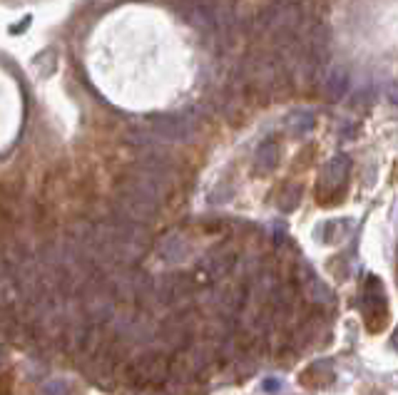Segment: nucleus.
Returning a JSON list of instances; mask_svg holds the SVG:
<instances>
[{
	"label": "nucleus",
	"mask_w": 398,
	"mask_h": 395,
	"mask_svg": "<svg viewBox=\"0 0 398 395\" xmlns=\"http://www.w3.org/2000/svg\"><path fill=\"white\" fill-rule=\"evenodd\" d=\"M314 125H317V117H314L312 110H294L284 120L286 132H289V134H294V137H302V134L312 132Z\"/></svg>",
	"instance_id": "0eeeda50"
},
{
	"label": "nucleus",
	"mask_w": 398,
	"mask_h": 395,
	"mask_svg": "<svg viewBox=\"0 0 398 395\" xmlns=\"http://www.w3.org/2000/svg\"><path fill=\"white\" fill-rule=\"evenodd\" d=\"M386 95H388V100H391L393 105H398V82H393V85H388Z\"/></svg>",
	"instance_id": "4468645a"
},
{
	"label": "nucleus",
	"mask_w": 398,
	"mask_h": 395,
	"mask_svg": "<svg viewBox=\"0 0 398 395\" xmlns=\"http://www.w3.org/2000/svg\"><path fill=\"white\" fill-rule=\"evenodd\" d=\"M187 241L182 236H169L167 244L162 246V256H167L169 261H182L187 256Z\"/></svg>",
	"instance_id": "9d476101"
},
{
	"label": "nucleus",
	"mask_w": 398,
	"mask_h": 395,
	"mask_svg": "<svg viewBox=\"0 0 398 395\" xmlns=\"http://www.w3.org/2000/svg\"><path fill=\"white\" fill-rule=\"evenodd\" d=\"M391 345L398 350V326H396V331H393V336H391Z\"/></svg>",
	"instance_id": "2eb2a0df"
},
{
	"label": "nucleus",
	"mask_w": 398,
	"mask_h": 395,
	"mask_svg": "<svg viewBox=\"0 0 398 395\" xmlns=\"http://www.w3.org/2000/svg\"><path fill=\"white\" fill-rule=\"evenodd\" d=\"M324 90H326V95L334 97V100H343V95H346V90H348V75L343 70L329 72L326 80H324Z\"/></svg>",
	"instance_id": "1a4fd4ad"
},
{
	"label": "nucleus",
	"mask_w": 398,
	"mask_h": 395,
	"mask_svg": "<svg viewBox=\"0 0 398 395\" xmlns=\"http://www.w3.org/2000/svg\"><path fill=\"white\" fill-rule=\"evenodd\" d=\"M234 263H237L234 253L220 248V251H212L210 256L202 261V269H205V274L210 276L212 281H217V279H224V276L234 269Z\"/></svg>",
	"instance_id": "39448f33"
},
{
	"label": "nucleus",
	"mask_w": 398,
	"mask_h": 395,
	"mask_svg": "<svg viewBox=\"0 0 398 395\" xmlns=\"http://www.w3.org/2000/svg\"><path fill=\"white\" fill-rule=\"evenodd\" d=\"M281 159V147L274 142V139H266L254 154V169L256 174H266V172H274L276 164Z\"/></svg>",
	"instance_id": "423d86ee"
},
{
	"label": "nucleus",
	"mask_w": 398,
	"mask_h": 395,
	"mask_svg": "<svg viewBox=\"0 0 398 395\" xmlns=\"http://www.w3.org/2000/svg\"><path fill=\"white\" fill-rule=\"evenodd\" d=\"M215 306L222 316H237V314H244V306H246V291L234 289V286H224L215 294Z\"/></svg>",
	"instance_id": "20e7f679"
},
{
	"label": "nucleus",
	"mask_w": 398,
	"mask_h": 395,
	"mask_svg": "<svg viewBox=\"0 0 398 395\" xmlns=\"http://www.w3.org/2000/svg\"><path fill=\"white\" fill-rule=\"evenodd\" d=\"M299 202H302V187H299V184H291V187H286L284 192H281L279 209L281 212H294V209L299 207Z\"/></svg>",
	"instance_id": "9b49d317"
},
{
	"label": "nucleus",
	"mask_w": 398,
	"mask_h": 395,
	"mask_svg": "<svg viewBox=\"0 0 398 395\" xmlns=\"http://www.w3.org/2000/svg\"><path fill=\"white\" fill-rule=\"evenodd\" d=\"M361 309H363V321L371 331L381 328L386 324V296H383V286L376 276H368L366 286L361 294Z\"/></svg>",
	"instance_id": "f03ea898"
},
{
	"label": "nucleus",
	"mask_w": 398,
	"mask_h": 395,
	"mask_svg": "<svg viewBox=\"0 0 398 395\" xmlns=\"http://www.w3.org/2000/svg\"><path fill=\"white\" fill-rule=\"evenodd\" d=\"M239 75L244 85L259 87V90H274V87L284 80V75H289V72H286L284 62H281V57L276 55V52L259 50V52H251V55H246L244 60H241Z\"/></svg>",
	"instance_id": "f257e3e1"
},
{
	"label": "nucleus",
	"mask_w": 398,
	"mask_h": 395,
	"mask_svg": "<svg viewBox=\"0 0 398 395\" xmlns=\"http://www.w3.org/2000/svg\"><path fill=\"white\" fill-rule=\"evenodd\" d=\"M261 388H264L266 393H279L281 380H276V378H264V383H261Z\"/></svg>",
	"instance_id": "ddd939ff"
},
{
	"label": "nucleus",
	"mask_w": 398,
	"mask_h": 395,
	"mask_svg": "<svg viewBox=\"0 0 398 395\" xmlns=\"http://www.w3.org/2000/svg\"><path fill=\"white\" fill-rule=\"evenodd\" d=\"M373 102V95H371V90H366V92H358L356 97H351V105L353 107H368Z\"/></svg>",
	"instance_id": "f8f14e48"
},
{
	"label": "nucleus",
	"mask_w": 398,
	"mask_h": 395,
	"mask_svg": "<svg viewBox=\"0 0 398 395\" xmlns=\"http://www.w3.org/2000/svg\"><path fill=\"white\" fill-rule=\"evenodd\" d=\"M348 169H351V159H348L346 154H336L334 159H329L322 172L324 192H339V189L343 187V182H346Z\"/></svg>",
	"instance_id": "7ed1b4c3"
},
{
	"label": "nucleus",
	"mask_w": 398,
	"mask_h": 395,
	"mask_svg": "<svg viewBox=\"0 0 398 395\" xmlns=\"http://www.w3.org/2000/svg\"><path fill=\"white\" fill-rule=\"evenodd\" d=\"M304 296H307L309 301H314V304H331V299H334L329 286L322 284L314 274L304 281Z\"/></svg>",
	"instance_id": "6e6552de"
}]
</instances>
